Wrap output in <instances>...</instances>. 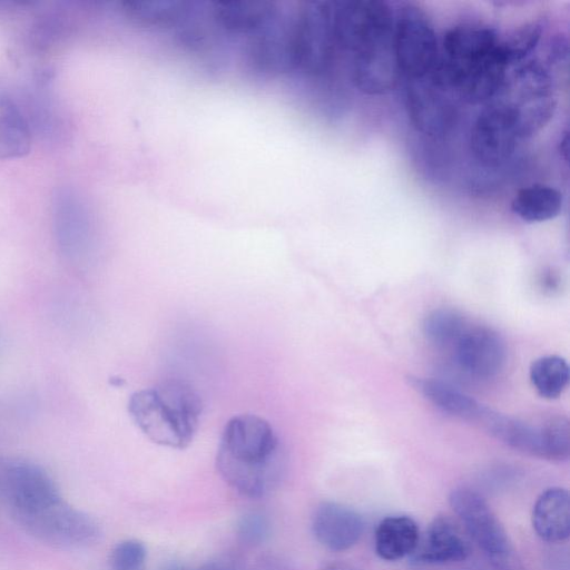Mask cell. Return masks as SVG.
<instances>
[{
    "label": "cell",
    "instance_id": "6da1fadb",
    "mask_svg": "<svg viewBox=\"0 0 570 570\" xmlns=\"http://www.w3.org/2000/svg\"><path fill=\"white\" fill-rule=\"evenodd\" d=\"M336 50L346 55L354 86L367 95H384L400 72L394 52V14L386 2L334 1Z\"/></svg>",
    "mask_w": 570,
    "mask_h": 570
},
{
    "label": "cell",
    "instance_id": "7a4b0ae2",
    "mask_svg": "<svg viewBox=\"0 0 570 570\" xmlns=\"http://www.w3.org/2000/svg\"><path fill=\"white\" fill-rule=\"evenodd\" d=\"M436 76L449 91L468 102L492 98L505 82L511 63L505 43L483 24L461 23L442 40Z\"/></svg>",
    "mask_w": 570,
    "mask_h": 570
},
{
    "label": "cell",
    "instance_id": "3957f363",
    "mask_svg": "<svg viewBox=\"0 0 570 570\" xmlns=\"http://www.w3.org/2000/svg\"><path fill=\"white\" fill-rule=\"evenodd\" d=\"M284 465L281 440L268 421L239 414L226 422L216 466L233 490L248 498L264 497L281 481Z\"/></svg>",
    "mask_w": 570,
    "mask_h": 570
},
{
    "label": "cell",
    "instance_id": "277c9868",
    "mask_svg": "<svg viewBox=\"0 0 570 570\" xmlns=\"http://www.w3.org/2000/svg\"><path fill=\"white\" fill-rule=\"evenodd\" d=\"M203 412L199 394L188 383L166 380L132 393L128 413L154 443L185 449L198 429Z\"/></svg>",
    "mask_w": 570,
    "mask_h": 570
},
{
    "label": "cell",
    "instance_id": "5b68a950",
    "mask_svg": "<svg viewBox=\"0 0 570 570\" xmlns=\"http://www.w3.org/2000/svg\"><path fill=\"white\" fill-rule=\"evenodd\" d=\"M505 444L550 461H564L570 455L568 419L557 416L533 425L484 406L478 421Z\"/></svg>",
    "mask_w": 570,
    "mask_h": 570
},
{
    "label": "cell",
    "instance_id": "8992f818",
    "mask_svg": "<svg viewBox=\"0 0 570 570\" xmlns=\"http://www.w3.org/2000/svg\"><path fill=\"white\" fill-rule=\"evenodd\" d=\"M14 521L29 535L57 548H85L101 535L100 525L91 515L62 499Z\"/></svg>",
    "mask_w": 570,
    "mask_h": 570
},
{
    "label": "cell",
    "instance_id": "52a82bcc",
    "mask_svg": "<svg viewBox=\"0 0 570 570\" xmlns=\"http://www.w3.org/2000/svg\"><path fill=\"white\" fill-rule=\"evenodd\" d=\"M394 52L400 75L405 80L435 72L440 52L434 28L415 7H405L394 18Z\"/></svg>",
    "mask_w": 570,
    "mask_h": 570
},
{
    "label": "cell",
    "instance_id": "ba28073f",
    "mask_svg": "<svg viewBox=\"0 0 570 570\" xmlns=\"http://www.w3.org/2000/svg\"><path fill=\"white\" fill-rule=\"evenodd\" d=\"M0 495L13 519L62 499L46 469L24 459H11L0 464Z\"/></svg>",
    "mask_w": 570,
    "mask_h": 570
},
{
    "label": "cell",
    "instance_id": "9c48e42d",
    "mask_svg": "<svg viewBox=\"0 0 570 570\" xmlns=\"http://www.w3.org/2000/svg\"><path fill=\"white\" fill-rule=\"evenodd\" d=\"M522 139L513 110L501 102L483 110L470 132V149L483 166L497 167L508 160Z\"/></svg>",
    "mask_w": 570,
    "mask_h": 570
},
{
    "label": "cell",
    "instance_id": "30bf717a",
    "mask_svg": "<svg viewBox=\"0 0 570 570\" xmlns=\"http://www.w3.org/2000/svg\"><path fill=\"white\" fill-rule=\"evenodd\" d=\"M514 96L505 104L513 110L522 138L538 131L556 107L549 75L537 62L522 65L514 76Z\"/></svg>",
    "mask_w": 570,
    "mask_h": 570
},
{
    "label": "cell",
    "instance_id": "8fae6325",
    "mask_svg": "<svg viewBox=\"0 0 570 570\" xmlns=\"http://www.w3.org/2000/svg\"><path fill=\"white\" fill-rule=\"evenodd\" d=\"M450 505L478 546L499 562L510 554L505 530L487 501L475 491L459 488L451 492Z\"/></svg>",
    "mask_w": 570,
    "mask_h": 570
},
{
    "label": "cell",
    "instance_id": "7c38bea8",
    "mask_svg": "<svg viewBox=\"0 0 570 570\" xmlns=\"http://www.w3.org/2000/svg\"><path fill=\"white\" fill-rule=\"evenodd\" d=\"M449 90L434 73L405 80V106L413 126L429 136L446 132L454 119Z\"/></svg>",
    "mask_w": 570,
    "mask_h": 570
},
{
    "label": "cell",
    "instance_id": "4fadbf2b",
    "mask_svg": "<svg viewBox=\"0 0 570 570\" xmlns=\"http://www.w3.org/2000/svg\"><path fill=\"white\" fill-rule=\"evenodd\" d=\"M53 227L59 247L68 257H81L89 248L94 219L85 199L73 189L62 187L53 197Z\"/></svg>",
    "mask_w": 570,
    "mask_h": 570
},
{
    "label": "cell",
    "instance_id": "5bb4252c",
    "mask_svg": "<svg viewBox=\"0 0 570 570\" xmlns=\"http://www.w3.org/2000/svg\"><path fill=\"white\" fill-rule=\"evenodd\" d=\"M453 347L462 371L479 379L497 375L505 362L503 340L485 326H468Z\"/></svg>",
    "mask_w": 570,
    "mask_h": 570
},
{
    "label": "cell",
    "instance_id": "9a60e30c",
    "mask_svg": "<svg viewBox=\"0 0 570 570\" xmlns=\"http://www.w3.org/2000/svg\"><path fill=\"white\" fill-rule=\"evenodd\" d=\"M312 530L318 543L326 549L344 551L360 541L364 521L351 507L337 502H323L314 512Z\"/></svg>",
    "mask_w": 570,
    "mask_h": 570
},
{
    "label": "cell",
    "instance_id": "2e32d148",
    "mask_svg": "<svg viewBox=\"0 0 570 570\" xmlns=\"http://www.w3.org/2000/svg\"><path fill=\"white\" fill-rule=\"evenodd\" d=\"M470 552V542L459 525L451 519L441 517L419 538L411 556L416 563L442 564L465 560Z\"/></svg>",
    "mask_w": 570,
    "mask_h": 570
},
{
    "label": "cell",
    "instance_id": "e0dca14e",
    "mask_svg": "<svg viewBox=\"0 0 570 570\" xmlns=\"http://www.w3.org/2000/svg\"><path fill=\"white\" fill-rule=\"evenodd\" d=\"M535 533L550 543L563 542L570 535V495L566 489L550 488L537 499L532 510Z\"/></svg>",
    "mask_w": 570,
    "mask_h": 570
},
{
    "label": "cell",
    "instance_id": "ac0fdd59",
    "mask_svg": "<svg viewBox=\"0 0 570 570\" xmlns=\"http://www.w3.org/2000/svg\"><path fill=\"white\" fill-rule=\"evenodd\" d=\"M31 147V129L18 102L0 82V158H19Z\"/></svg>",
    "mask_w": 570,
    "mask_h": 570
},
{
    "label": "cell",
    "instance_id": "d6986e66",
    "mask_svg": "<svg viewBox=\"0 0 570 570\" xmlns=\"http://www.w3.org/2000/svg\"><path fill=\"white\" fill-rule=\"evenodd\" d=\"M419 538V528L412 518L406 515L387 517L376 528L375 551L383 560L396 561L414 552Z\"/></svg>",
    "mask_w": 570,
    "mask_h": 570
},
{
    "label": "cell",
    "instance_id": "ffe728a7",
    "mask_svg": "<svg viewBox=\"0 0 570 570\" xmlns=\"http://www.w3.org/2000/svg\"><path fill=\"white\" fill-rule=\"evenodd\" d=\"M412 386L433 405L454 416L479 421L484 405L453 385L435 380L411 377Z\"/></svg>",
    "mask_w": 570,
    "mask_h": 570
},
{
    "label": "cell",
    "instance_id": "44dd1931",
    "mask_svg": "<svg viewBox=\"0 0 570 570\" xmlns=\"http://www.w3.org/2000/svg\"><path fill=\"white\" fill-rule=\"evenodd\" d=\"M562 208V195L554 187L533 184L521 188L511 203L512 212L528 223L557 217Z\"/></svg>",
    "mask_w": 570,
    "mask_h": 570
},
{
    "label": "cell",
    "instance_id": "7402d4cb",
    "mask_svg": "<svg viewBox=\"0 0 570 570\" xmlns=\"http://www.w3.org/2000/svg\"><path fill=\"white\" fill-rule=\"evenodd\" d=\"M529 376L537 392L551 400L558 397L567 387L570 370L563 357L547 355L532 362Z\"/></svg>",
    "mask_w": 570,
    "mask_h": 570
},
{
    "label": "cell",
    "instance_id": "603a6c76",
    "mask_svg": "<svg viewBox=\"0 0 570 570\" xmlns=\"http://www.w3.org/2000/svg\"><path fill=\"white\" fill-rule=\"evenodd\" d=\"M466 327L462 315L450 308L432 311L423 324L426 338L441 347L454 346Z\"/></svg>",
    "mask_w": 570,
    "mask_h": 570
},
{
    "label": "cell",
    "instance_id": "cb8c5ba5",
    "mask_svg": "<svg viewBox=\"0 0 570 570\" xmlns=\"http://www.w3.org/2000/svg\"><path fill=\"white\" fill-rule=\"evenodd\" d=\"M147 550L145 544L136 539L118 542L109 557L110 570H145Z\"/></svg>",
    "mask_w": 570,
    "mask_h": 570
},
{
    "label": "cell",
    "instance_id": "d4e9b609",
    "mask_svg": "<svg viewBox=\"0 0 570 570\" xmlns=\"http://www.w3.org/2000/svg\"><path fill=\"white\" fill-rule=\"evenodd\" d=\"M271 521L259 511H250L240 517L236 525L238 539L246 546L264 543L271 535Z\"/></svg>",
    "mask_w": 570,
    "mask_h": 570
},
{
    "label": "cell",
    "instance_id": "484cf974",
    "mask_svg": "<svg viewBox=\"0 0 570 570\" xmlns=\"http://www.w3.org/2000/svg\"><path fill=\"white\" fill-rule=\"evenodd\" d=\"M237 564L230 560H218L208 562L195 570H236Z\"/></svg>",
    "mask_w": 570,
    "mask_h": 570
},
{
    "label": "cell",
    "instance_id": "4316f807",
    "mask_svg": "<svg viewBox=\"0 0 570 570\" xmlns=\"http://www.w3.org/2000/svg\"><path fill=\"white\" fill-rule=\"evenodd\" d=\"M323 570H356L350 564L343 562H332L326 564Z\"/></svg>",
    "mask_w": 570,
    "mask_h": 570
},
{
    "label": "cell",
    "instance_id": "83f0119b",
    "mask_svg": "<svg viewBox=\"0 0 570 570\" xmlns=\"http://www.w3.org/2000/svg\"><path fill=\"white\" fill-rule=\"evenodd\" d=\"M236 570H245V569H242L239 567H237ZM249 570H276L274 567H271V566H263V567H259L257 569H249Z\"/></svg>",
    "mask_w": 570,
    "mask_h": 570
}]
</instances>
